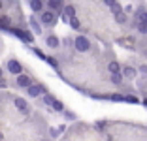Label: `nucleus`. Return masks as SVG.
I'll use <instances>...</instances> for the list:
<instances>
[{"instance_id":"f257e3e1","label":"nucleus","mask_w":147,"mask_h":141,"mask_svg":"<svg viewBox=\"0 0 147 141\" xmlns=\"http://www.w3.org/2000/svg\"><path fill=\"white\" fill-rule=\"evenodd\" d=\"M0 30H4V32H9V34H13V36H17L19 40H23L25 43H32L34 42V36L30 34V32H25V30H21V28H11V26H2Z\"/></svg>"},{"instance_id":"f03ea898","label":"nucleus","mask_w":147,"mask_h":141,"mask_svg":"<svg viewBox=\"0 0 147 141\" xmlns=\"http://www.w3.org/2000/svg\"><path fill=\"white\" fill-rule=\"evenodd\" d=\"M74 45H76V49H78L79 53H87L91 49V42H89L85 36H78V38L74 40Z\"/></svg>"},{"instance_id":"7ed1b4c3","label":"nucleus","mask_w":147,"mask_h":141,"mask_svg":"<svg viewBox=\"0 0 147 141\" xmlns=\"http://www.w3.org/2000/svg\"><path fill=\"white\" fill-rule=\"evenodd\" d=\"M40 21H42V25H45V26H53L57 23V17H55L53 11H43L42 15H40Z\"/></svg>"},{"instance_id":"20e7f679","label":"nucleus","mask_w":147,"mask_h":141,"mask_svg":"<svg viewBox=\"0 0 147 141\" xmlns=\"http://www.w3.org/2000/svg\"><path fill=\"white\" fill-rule=\"evenodd\" d=\"M8 72L11 75H19V73H23V66L15 58H11V60H8Z\"/></svg>"},{"instance_id":"39448f33","label":"nucleus","mask_w":147,"mask_h":141,"mask_svg":"<svg viewBox=\"0 0 147 141\" xmlns=\"http://www.w3.org/2000/svg\"><path fill=\"white\" fill-rule=\"evenodd\" d=\"M15 81H17V87H21V89H28V87L32 85L30 75H25V73H19Z\"/></svg>"},{"instance_id":"423d86ee","label":"nucleus","mask_w":147,"mask_h":141,"mask_svg":"<svg viewBox=\"0 0 147 141\" xmlns=\"http://www.w3.org/2000/svg\"><path fill=\"white\" fill-rule=\"evenodd\" d=\"M26 92H28V96H30V98H38L40 94L45 92V89H43L42 85H30L28 89H26Z\"/></svg>"},{"instance_id":"0eeeda50","label":"nucleus","mask_w":147,"mask_h":141,"mask_svg":"<svg viewBox=\"0 0 147 141\" xmlns=\"http://www.w3.org/2000/svg\"><path fill=\"white\" fill-rule=\"evenodd\" d=\"M13 103H15V107H17L21 113H28V103H26V100L25 98H13Z\"/></svg>"},{"instance_id":"6e6552de","label":"nucleus","mask_w":147,"mask_h":141,"mask_svg":"<svg viewBox=\"0 0 147 141\" xmlns=\"http://www.w3.org/2000/svg\"><path fill=\"white\" fill-rule=\"evenodd\" d=\"M26 2H28V6H30V9L34 13H40L43 9V2L42 0H26Z\"/></svg>"},{"instance_id":"1a4fd4ad","label":"nucleus","mask_w":147,"mask_h":141,"mask_svg":"<svg viewBox=\"0 0 147 141\" xmlns=\"http://www.w3.org/2000/svg\"><path fill=\"white\" fill-rule=\"evenodd\" d=\"M45 43H47V47H51V49H59V45H61V40L57 38V36H47L45 38Z\"/></svg>"},{"instance_id":"9d476101","label":"nucleus","mask_w":147,"mask_h":141,"mask_svg":"<svg viewBox=\"0 0 147 141\" xmlns=\"http://www.w3.org/2000/svg\"><path fill=\"white\" fill-rule=\"evenodd\" d=\"M47 6H49V11H61L62 9V0H49L47 2Z\"/></svg>"},{"instance_id":"9b49d317","label":"nucleus","mask_w":147,"mask_h":141,"mask_svg":"<svg viewBox=\"0 0 147 141\" xmlns=\"http://www.w3.org/2000/svg\"><path fill=\"white\" fill-rule=\"evenodd\" d=\"M72 17H76V8H74V6H66V8H64V17H62V19L68 23Z\"/></svg>"},{"instance_id":"f8f14e48","label":"nucleus","mask_w":147,"mask_h":141,"mask_svg":"<svg viewBox=\"0 0 147 141\" xmlns=\"http://www.w3.org/2000/svg\"><path fill=\"white\" fill-rule=\"evenodd\" d=\"M123 77H128V79H134L136 77V70L132 68V66H126V68H123Z\"/></svg>"},{"instance_id":"ddd939ff","label":"nucleus","mask_w":147,"mask_h":141,"mask_svg":"<svg viewBox=\"0 0 147 141\" xmlns=\"http://www.w3.org/2000/svg\"><path fill=\"white\" fill-rule=\"evenodd\" d=\"M28 23H30L32 30H34L36 34H42V25H40V23L36 21V17H30V19H28Z\"/></svg>"},{"instance_id":"4468645a","label":"nucleus","mask_w":147,"mask_h":141,"mask_svg":"<svg viewBox=\"0 0 147 141\" xmlns=\"http://www.w3.org/2000/svg\"><path fill=\"white\" fill-rule=\"evenodd\" d=\"M113 15H115V21L119 23V25L126 23V13H125V11H117V13H113Z\"/></svg>"},{"instance_id":"2eb2a0df","label":"nucleus","mask_w":147,"mask_h":141,"mask_svg":"<svg viewBox=\"0 0 147 141\" xmlns=\"http://www.w3.org/2000/svg\"><path fill=\"white\" fill-rule=\"evenodd\" d=\"M109 79H111V83H115V85H121V83H123V75L119 72H117V73H111V77H109Z\"/></svg>"},{"instance_id":"dca6fc26","label":"nucleus","mask_w":147,"mask_h":141,"mask_svg":"<svg viewBox=\"0 0 147 141\" xmlns=\"http://www.w3.org/2000/svg\"><path fill=\"white\" fill-rule=\"evenodd\" d=\"M108 70H109V73H117V72H119V64H117V62H109Z\"/></svg>"},{"instance_id":"f3484780","label":"nucleus","mask_w":147,"mask_h":141,"mask_svg":"<svg viewBox=\"0 0 147 141\" xmlns=\"http://www.w3.org/2000/svg\"><path fill=\"white\" fill-rule=\"evenodd\" d=\"M53 102H55V98H53L51 94H45V96H43V103H45V105H53Z\"/></svg>"},{"instance_id":"a211bd4d","label":"nucleus","mask_w":147,"mask_h":141,"mask_svg":"<svg viewBox=\"0 0 147 141\" xmlns=\"http://www.w3.org/2000/svg\"><path fill=\"white\" fill-rule=\"evenodd\" d=\"M51 107L55 109V111H62V109H64V105H62V102H59V100H55Z\"/></svg>"},{"instance_id":"6ab92c4d","label":"nucleus","mask_w":147,"mask_h":141,"mask_svg":"<svg viewBox=\"0 0 147 141\" xmlns=\"http://www.w3.org/2000/svg\"><path fill=\"white\" fill-rule=\"evenodd\" d=\"M138 32L147 34V23H138Z\"/></svg>"},{"instance_id":"aec40b11","label":"nucleus","mask_w":147,"mask_h":141,"mask_svg":"<svg viewBox=\"0 0 147 141\" xmlns=\"http://www.w3.org/2000/svg\"><path fill=\"white\" fill-rule=\"evenodd\" d=\"M70 26H72V28H79V21L76 17H72L70 19Z\"/></svg>"},{"instance_id":"412c9836","label":"nucleus","mask_w":147,"mask_h":141,"mask_svg":"<svg viewBox=\"0 0 147 141\" xmlns=\"http://www.w3.org/2000/svg\"><path fill=\"white\" fill-rule=\"evenodd\" d=\"M109 9H111L113 13H117V11H123V9H121V6L117 4V2H115V4H113V6H111V8H109Z\"/></svg>"},{"instance_id":"4be33fe9","label":"nucleus","mask_w":147,"mask_h":141,"mask_svg":"<svg viewBox=\"0 0 147 141\" xmlns=\"http://www.w3.org/2000/svg\"><path fill=\"white\" fill-rule=\"evenodd\" d=\"M45 60H47V62H49V64L53 66V68H55V66H57V60L53 58V56H45Z\"/></svg>"},{"instance_id":"5701e85b","label":"nucleus","mask_w":147,"mask_h":141,"mask_svg":"<svg viewBox=\"0 0 147 141\" xmlns=\"http://www.w3.org/2000/svg\"><path fill=\"white\" fill-rule=\"evenodd\" d=\"M125 102H130V103H136V102H138V100H136L134 96H126V98H125Z\"/></svg>"},{"instance_id":"b1692460","label":"nucleus","mask_w":147,"mask_h":141,"mask_svg":"<svg viewBox=\"0 0 147 141\" xmlns=\"http://www.w3.org/2000/svg\"><path fill=\"white\" fill-rule=\"evenodd\" d=\"M104 2H106V4H108V6H109V8H111V6H113V4H115L117 0H104Z\"/></svg>"},{"instance_id":"393cba45","label":"nucleus","mask_w":147,"mask_h":141,"mask_svg":"<svg viewBox=\"0 0 147 141\" xmlns=\"http://www.w3.org/2000/svg\"><path fill=\"white\" fill-rule=\"evenodd\" d=\"M57 134H59V132H57V130H53V128H51V137H53V139H55V137H57Z\"/></svg>"},{"instance_id":"a878e982","label":"nucleus","mask_w":147,"mask_h":141,"mask_svg":"<svg viewBox=\"0 0 147 141\" xmlns=\"http://www.w3.org/2000/svg\"><path fill=\"white\" fill-rule=\"evenodd\" d=\"M140 72H142V73H147V66H142V68H140Z\"/></svg>"},{"instance_id":"bb28decb","label":"nucleus","mask_w":147,"mask_h":141,"mask_svg":"<svg viewBox=\"0 0 147 141\" xmlns=\"http://www.w3.org/2000/svg\"><path fill=\"white\" fill-rule=\"evenodd\" d=\"M4 87H6V81H4V79H0V89H4Z\"/></svg>"},{"instance_id":"cd10ccee","label":"nucleus","mask_w":147,"mask_h":141,"mask_svg":"<svg viewBox=\"0 0 147 141\" xmlns=\"http://www.w3.org/2000/svg\"><path fill=\"white\" fill-rule=\"evenodd\" d=\"M0 79H2V68H0Z\"/></svg>"},{"instance_id":"c85d7f7f","label":"nucleus","mask_w":147,"mask_h":141,"mask_svg":"<svg viewBox=\"0 0 147 141\" xmlns=\"http://www.w3.org/2000/svg\"><path fill=\"white\" fill-rule=\"evenodd\" d=\"M143 103H145V105H147V98H145V100H143Z\"/></svg>"},{"instance_id":"c756f323","label":"nucleus","mask_w":147,"mask_h":141,"mask_svg":"<svg viewBox=\"0 0 147 141\" xmlns=\"http://www.w3.org/2000/svg\"><path fill=\"white\" fill-rule=\"evenodd\" d=\"M0 8H2V2H0Z\"/></svg>"}]
</instances>
